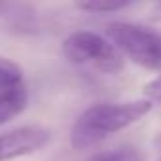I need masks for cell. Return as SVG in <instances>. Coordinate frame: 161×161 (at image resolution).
<instances>
[{
	"label": "cell",
	"instance_id": "cell-1",
	"mask_svg": "<svg viewBox=\"0 0 161 161\" xmlns=\"http://www.w3.org/2000/svg\"><path fill=\"white\" fill-rule=\"evenodd\" d=\"M153 108V101L138 99L127 103H99L86 108L76 119L70 133L74 150H89L106 136L140 121Z\"/></svg>",
	"mask_w": 161,
	"mask_h": 161
},
{
	"label": "cell",
	"instance_id": "cell-2",
	"mask_svg": "<svg viewBox=\"0 0 161 161\" xmlns=\"http://www.w3.org/2000/svg\"><path fill=\"white\" fill-rule=\"evenodd\" d=\"M114 46L135 64L161 72V32L144 25L114 21L106 27Z\"/></svg>",
	"mask_w": 161,
	"mask_h": 161
},
{
	"label": "cell",
	"instance_id": "cell-3",
	"mask_svg": "<svg viewBox=\"0 0 161 161\" xmlns=\"http://www.w3.org/2000/svg\"><path fill=\"white\" fill-rule=\"evenodd\" d=\"M63 55L74 64H93L104 74H118L123 68V53L110 38L93 31H76L63 40Z\"/></svg>",
	"mask_w": 161,
	"mask_h": 161
},
{
	"label": "cell",
	"instance_id": "cell-4",
	"mask_svg": "<svg viewBox=\"0 0 161 161\" xmlns=\"http://www.w3.org/2000/svg\"><path fill=\"white\" fill-rule=\"evenodd\" d=\"M29 104V87L23 68L0 55V125L17 118Z\"/></svg>",
	"mask_w": 161,
	"mask_h": 161
},
{
	"label": "cell",
	"instance_id": "cell-5",
	"mask_svg": "<svg viewBox=\"0 0 161 161\" xmlns=\"http://www.w3.org/2000/svg\"><path fill=\"white\" fill-rule=\"evenodd\" d=\"M51 140V133L42 125H25L0 135V161L32 155L44 150Z\"/></svg>",
	"mask_w": 161,
	"mask_h": 161
},
{
	"label": "cell",
	"instance_id": "cell-6",
	"mask_svg": "<svg viewBox=\"0 0 161 161\" xmlns=\"http://www.w3.org/2000/svg\"><path fill=\"white\" fill-rule=\"evenodd\" d=\"M136 0H76V6L89 14H112L131 6Z\"/></svg>",
	"mask_w": 161,
	"mask_h": 161
},
{
	"label": "cell",
	"instance_id": "cell-7",
	"mask_svg": "<svg viewBox=\"0 0 161 161\" xmlns=\"http://www.w3.org/2000/svg\"><path fill=\"white\" fill-rule=\"evenodd\" d=\"M87 161H144V159L135 148H116V150L95 153Z\"/></svg>",
	"mask_w": 161,
	"mask_h": 161
},
{
	"label": "cell",
	"instance_id": "cell-8",
	"mask_svg": "<svg viewBox=\"0 0 161 161\" xmlns=\"http://www.w3.org/2000/svg\"><path fill=\"white\" fill-rule=\"evenodd\" d=\"M144 97L150 99V101H161V76L152 80V82H148L144 86Z\"/></svg>",
	"mask_w": 161,
	"mask_h": 161
},
{
	"label": "cell",
	"instance_id": "cell-9",
	"mask_svg": "<svg viewBox=\"0 0 161 161\" xmlns=\"http://www.w3.org/2000/svg\"><path fill=\"white\" fill-rule=\"evenodd\" d=\"M12 8V0H0V15H4Z\"/></svg>",
	"mask_w": 161,
	"mask_h": 161
},
{
	"label": "cell",
	"instance_id": "cell-10",
	"mask_svg": "<svg viewBox=\"0 0 161 161\" xmlns=\"http://www.w3.org/2000/svg\"><path fill=\"white\" fill-rule=\"evenodd\" d=\"M159 142H161V135H159Z\"/></svg>",
	"mask_w": 161,
	"mask_h": 161
},
{
	"label": "cell",
	"instance_id": "cell-11",
	"mask_svg": "<svg viewBox=\"0 0 161 161\" xmlns=\"http://www.w3.org/2000/svg\"><path fill=\"white\" fill-rule=\"evenodd\" d=\"M159 2H161V0H159Z\"/></svg>",
	"mask_w": 161,
	"mask_h": 161
}]
</instances>
